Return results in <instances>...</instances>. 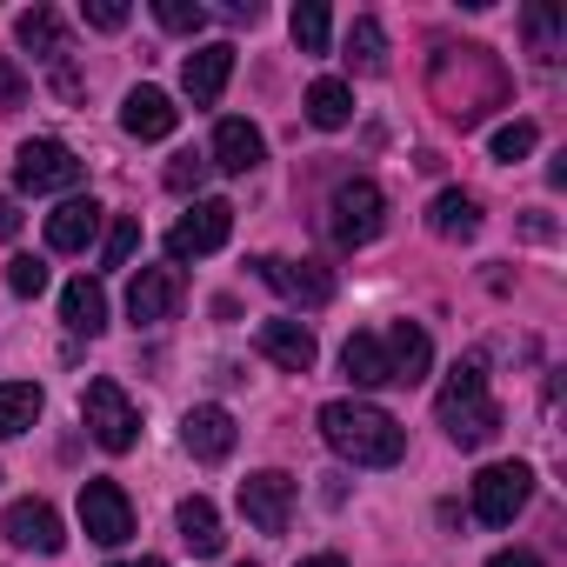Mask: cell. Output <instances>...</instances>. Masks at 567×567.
Returning a JSON list of instances; mask_svg holds the SVG:
<instances>
[{
    "label": "cell",
    "mask_w": 567,
    "mask_h": 567,
    "mask_svg": "<svg viewBox=\"0 0 567 567\" xmlns=\"http://www.w3.org/2000/svg\"><path fill=\"white\" fill-rule=\"evenodd\" d=\"M181 295H187L181 267H141V274H134V288H127V315H134V328H161V321H174Z\"/></svg>",
    "instance_id": "obj_11"
},
{
    "label": "cell",
    "mask_w": 567,
    "mask_h": 567,
    "mask_svg": "<svg viewBox=\"0 0 567 567\" xmlns=\"http://www.w3.org/2000/svg\"><path fill=\"white\" fill-rule=\"evenodd\" d=\"M260 154H267V141H260L254 121H220V127H214V161H207V167H220V174H254Z\"/></svg>",
    "instance_id": "obj_18"
},
{
    "label": "cell",
    "mask_w": 567,
    "mask_h": 567,
    "mask_svg": "<svg viewBox=\"0 0 567 567\" xmlns=\"http://www.w3.org/2000/svg\"><path fill=\"white\" fill-rule=\"evenodd\" d=\"M381 341H388V361H394V388H414V381L434 368V341H427V328H414V321H394Z\"/></svg>",
    "instance_id": "obj_20"
},
{
    "label": "cell",
    "mask_w": 567,
    "mask_h": 567,
    "mask_svg": "<svg viewBox=\"0 0 567 567\" xmlns=\"http://www.w3.org/2000/svg\"><path fill=\"white\" fill-rule=\"evenodd\" d=\"M14 234H21V214H14L8 194H0V240H14Z\"/></svg>",
    "instance_id": "obj_39"
},
{
    "label": "cell",
    "mask_w": 567,
    "mask_h": 567,
    "mask_svg": "<svg viewBox=\"0 0 567 567\" xmlns=\"http://www.w3.org/2000/svg\"><path fill=\"white\" fill-rule=\"evenodd\" d=\"M34 414H41V388L34 381H0V441L28 434Z\"/></svg>",
    "instance_id": "obj_27"
},
{
    "label": "cell",
    "mask_w": 567,
    "mask_h": 567,
    "mask_svg": "<svg viewBox=\"0 0 567 567\" xmlns=\"http://www.w3.org/2000/svg\"><path fill=\"white\" fill-rule=\"evenodd\" d=\"M514 81L501 68V54L487 48H441L434 54V101L454 127H481L494 107H507Z\"/></svg>",
    "instance_id": "obj_1"
},
{
    "label": "cell",
    "mask_w": 567,
    "mask_h": 567,
    "mask_svg": "<svg viewBox=\"0 0 567 567\" xmlns=\"http://www.w3.org/2000/svg\"><path fill=\"white\" fill-rule=\"evenodd\" d=\"M81 161H74V147L68 141H28L21 154H14V181L28 187V194H61V187H81Z\"/></svg>",
    "instance_id": "obj_8"
},
{
    "label": "cell",
    "mask_w": 567,
    "mask_h": 567,
    "mask_svg": "<svg viewBox=\"0 0 567 567\" xmlns=\"http://www.w3.org/2000/svg\"><path fill=\"white\" fill-rule=\"evenodd\" d=\"M534 121H507V127H494V161H527L534 154Z\"/></svg>",
    "instance_id": "obj_33"
},
{
    "label": "cell",
    "mask_w": 567,
    "mask_h": 567,
    "mask_svg": "<svg viewBox=\"0 0 567 567\" xmlns=\"http://www.w3.org/2000/svg\"><path fill=\"white\" fill-rule=\"evenodd\" d=\"M14 41H21L28 54H41V61H61V54H68V34H61V14H54V8H28V14L14 21Z\"/></svg>",
    "instance_id": "obj_24"
},
{
    "label": "cell",
    "mask_w": 567,
    "mask_h": 567,
    "mask_svg": "<svg viewBox=\"0 0 567 567\" xmlns=\"http://www.w3.org/2000/svg\"><path fill=\"white\" fill-rule=\"evenodd\" d=\"M154 21H161L167 34H200V28H207V8H200V0H161Z\"/></svg>",
    "instance_id": "obj_31"
},
{
    "label": "cell",
    "mask_w": 567,
    "mask_h": 567,
    "mask_svg": "<svg viewBox=\"0 0 567 567\" xmlns=\"http://www.w3.org/2000/svg\"><path fill=\"white\" fill-rule=\"evenodd\" d=\"M560 28H567V21H560V8H527V41H534V54H540V61H554V54H560Z\"/></svg>",
    "instance_id": "obj_30"
},
{
    "label": "cell",
    "mask_w": 567,
    "mask_h": 567,
    "mask_svg": "<svg viewBox=\"0 0 567 567\" xmlns=\"http://www.w3.org/2000/svg\"><path fill=\"white\" fill-rule=\"evenodd\" d=\"M141 247V220L134 214H121L114 227H107V247H101V267H127V254Z\"/></svg>",
    "instance_id": "obj_34"
},
{
    "label": "cell",
    "mask_w": 567,
    "mask_h": 567,
    "mask_svg": "<svg viewBox=\"0 0 567 567\" xmlns=\"http://www.w3.org/2000/svg\"><path fill=\"white\" fill-rule=\"evenodd\" d=\"M240 514L260 527V534H288V514H295V481L288 474H247L240 481Z\"/></svg>",
    "instance_id": "obj_12"
},
{
    "label": "cell",
    "mask_w": 567,
    "mask_h": 567,
    "mask_svg": "<svg viewBox=\"0 0 567 567\" xmlns=\"http://www.w3.org/2000/svg\"><path fill=\"white\" fill-rule=\"evenodd\" d=\"M14 107H28V81L14 61H0V114H14Z\"/></svg>",
    "instance_id": "obj_37"
},
{
    "label": "cell",
    "mask_w": 567,
    "mask_h": 567,
    "mask_svg": "<svg viewBox=\"0 0 567 567\" xmlns=\"http://www.w3.org/2000/svg\"><path fill=\"white\" fill-rule=\"evenodd\" d=\"M181 441H187V454L194 461H227L234 454V441H240V427H234V414L227 408H187V421H181Z\"/></svg>",
    "instance_id": "obj_15"
},
{
    "label": "cell",
    "mask_w": 567,
    "mask_h": 567,
    "mask_svg": "<svg viewBox=\"0 0 567 567\" xmlns=\"http://www.w3.org/2000/svg\"><path fill=\"white\" fill-rule=\"evenodd\" d=\"M181 540H187L200 560H214V554H220V540H227V534H220V514H214V501H207V494L181 501Z\"/></svg>",
    "instance_id": "obj_25"
},
{
    "label": "cell",
    "mask_w": 567,
    "mask_h": 567,
    "mask_svg": "<svg viewBox=\"0 0 567 567\" xmlns=\"http://www.w3.org/2000/svg\"><path fill=\"white\" fill-rule=\"evenodd\" d=\"M487 567H547V560H540V554H527V547H507V554H494Z\"/></svg>",
    "instance_id": "obj_38"
},
{
    "label": "cell",
    "mask_w": 567,
    "mask_h": 567,
    "mask_svg": "<svg viewBox=\"0 0 567 567\" xmlns=\"http://www.w3.org/2000/svg\"><path fill=\"white\" fill-rule=\"evenodd\" d=\"M341 368H348L354 388H394V361H388V341L381 334H354L341 348Z\"/></svg>",
    "instance_id": "obj_21"
},
{
    "label": "cell",
    "mask_w": 567,
    "mask_h": 567,
    "mask_svg": "<svg viewBox=\"0 0 567 567\" xmlns=\"http://www.w3.org/2000/svg\"><path fill=\"white\" fill-rule=\"evenodd\" d=\"M8 288H14L21 301L48 295V260H34V254H14V260H8Z\"/></svg>",
    "instance_id": "obj_32"
},
{
    "label": "cell",
    "mask_w": 567,
    "mask_h": 567,
    "mask_svg": "<svg viewBox=\"0 0 567 567\" xmlns=\"http://www.w3.org/2000/svg\"><path fill=\"white\" fill-rule=\"evenodd\" d=\"M227 234H234V207H227V200H194V207L167 227V254H174V260H207V254L227 247Z\"/></svg>",
    "instance_id": "obj_6"
},
{
    "label": "cell",
    "mask_w": 567,
    "mask_h": 567,
    "mask_svg": "<svg viewBox=\"0 0 567 567\" xmlns=\"http://www.w3.org/2000/svg\"><path fill=\"white\" fill-rule=\"evenodd\" d=\"M434 414H441V427H447V441H454V447H487V441L501 434V401L487 394L481 361H461V368L447 374V388H441Z\"/></svg>",
    "instance_id": "obj_3"
},
{
    "label": "cell",
    "mask_w": 567,
    "mask_h": 567,
    "mask_svg": "<svg viewBox=\"0 0 567 567\" xmlns=\"http://www.w3.org/2000/svg\"><path fill=\"white\" fill-rule=\"evenodd\" d=\"M227 74H234V48H227V41H207L200 54L181 61V87H187L194 107H214V101L227 94Z\"/></svg>",
    "instance_id": "obj_14"
},
{
    "label": "cell",
    "mask_w": 567,
    "mask_h": 567,
    "mask_svg": "<svg viewBox=\"0 0 567 567\" xmlns=\"http://www.w3.org/2000/svg\"><path fill=\"white\" fill-rule=\"evenodd\" d=\"M427 227H434L441 240H474V234H481V200H474V194H461V187H447V194H434Z\"/></svg>",
    "instance_id": "obj_22"
},
{
    "label": "cell",
    "mask_w": 567,
    "mask_h": 567,
    "mask_svg": "<svg viewBox=\"0 0 567 567\" xmlns=\"http://www.w3.org/2000/svg\"><path fill=\"white\" fill-rule=\"evenodd\" d=\"M101 220H107L101 200H61V207L48 214V247H54V254H81V247L101 234Z\"/></svg>",
    "instance_id": "obj_19"
},
{
    "label": "cell",
    "mask_w": 567,
    "mask_h": 567,
    "mask_svg": "<svg viewBox=\"0 0 567 567\" xmlns=\"http://www.w3.org/2000/svg\"><path fill=\"white\" fill-rule=\"evenodd\" d=\"M61 321H68L74 334H101V328H107V295H101V280H68Z\"/></svg>",
    "instance_id": "obj_23"
},
{
    "label": "cell",
    "mask_w": 567,
    "mask_h": 567,
    "mask_svg": "<svg viewBox=\"0 0 567 567\" xmlns=\"http://www.w3.org/2000/svg\"><path fill=\"white\" fill-rule=\"evenodd\" d=\"M114 567H167V560H114Z\"/></svg>",
    "instance_id": "obj_41"
},
{
    "label": "cell",
    "mask_w": 567,
    "mask_h": 567,
    "mask_svg": "<svg viewBox=\"0 0 567 567\" xmlns=\"http://www.w3.org/2000/svg\"><path fill=\"white\" fill-rule=\"evenodd\" d=\"M381 227H388V194H381L368 174L341 181L334 200H328V240H334V247H368Z\"/></svg>",
    "instance_id": "obj_4"
},
{
    "label": "cell",
    "mask_w": 567,
    "mask_h": 567,
    "mask_svg": "<svg viewBox=\"0 0 567 567\" xmlns=\"http://www.w3.org/2000/svg\"><path fill=\"white\" fill-rule=\"evenodd\" d=\"M348 68H354V74H381V68H388V34H381L374 14H361V21L348 28Z\"/></svg>",
    "instance_id": "obj_28"
},
{
    "label": "cell",
    "mask_w": 567,
    "mask_h": 567,
    "mask_svg": "<svg viewBox=\"0 0 567 567\" xmlns=\"http://www.w3.org/2000/svg\"><path fill=\"white\" fill-rule=\"evenodd\" d=\"M81 527L101 547H121L134 534V501L121 494V481H81Z\"/></svg>",
    "instance_id": "obj_9"
},
{
    "label": "cell",
    "mask_w": 567,
    "mask_h": 567,
    "mask_svg": "<svg viewBox=\"0 0 567 567\" xmlns=\"http://www.w3.org/2000/svg\"><path fill=\"white\" fill-rule=\"evenodd\" d=\"M321 434L354 467H394L408 454V427L388 408H374V401H328L321 408Z\"/></svg>",
    "instance_id": "obj_2"
},
{
    "label": "cell",
    "mask_w": 567,
    "mask_h": 567,
    "mask_svg": "<svg viewBox=\"0 0 567 567\" xmlns=\"http://www.w3.org/2000/svg\"><path fill=\"white\" fill-rule=\"evenodd\" d=\"M295 567H348L341 554H308V560H295Z\"/></svg>",
    "instance_id": "obj_40"
},
{
    "label": "cell",
    "mask_w": 567,
    "mask_h": 567,
    "mask_svg": "<svg viewBox=\"0 0 567 567\" xmlns=\"http://www.w3.org/2000/svg\"><path fill=\"white\" fill-rule=\"evenodd\" d=\"M295 48L301 54H328V8L321 0H301L295 8Z\"/></svg>",
    "instance_id": "obj_29"
},
{
    "label": "cell",
    "mask_w": 567,
    "mask_h": 567,
    "mask_svg": "<svg viewBox=\"0 0 567 567\" xmlns=\"http://www.w3.org/2000/svg\"><path fill=\"white\" fill-rule=\"evenodd\" d=\"M174 121H181V107H174L161 87H134V94H127V107H121V127H127L134 141H167V134H174Z\"/></svg>",
    "instance_id": "obj_17"
},
{
    "label": "cell",
    "mask_w": 567,
    "mask_h": 567,
    "mask_svg": "<svg viewBox=\"0 0 567 567\" xmlns=\"http://www.w3.org/2000/svg\"><path fill=\"white\" fill-rule=\"evenodd\" d=\"M0 534H8L14 547H34V554H61L68 547V527L48 501H14L8 520H0Z\"/></svg>",
    "instance_id": "obj_13"
},
{
    "label": "cell",
    "mask_w": 567,
    "mask_h": 567,
    "mask_svg": "<svg viewBox=\"0 0 567 567\" xmlns=\"http://www.w3.org/2000/svg\"><path fill=\"white\" fill-rule=\"evenodd\" d=\"M200 181H207V161L200 154H174L167 161V187L174 194H200Z\"/></svg>",
    "instance_id": "obj_35"
},
{
    "label": "cell",
    "mask_w": 567,
    "mask_h": 567,
    "mask_svg": "<svg viewBox=\"0 0 567 567\" xmlns=\"http://www.w3.org/2000/svg\"><path fill=\"white\" fill-rule=\"evenodd\" d=\"M527 494H534V467L527 461H501V467H481L474 474V514L487 527H507L527 507Z\"/></svg>",
    "instance_id": "obj_7"
},
{
    "label": "cell",
    "mask_w": 567,
    "mask_h": 567,
    "mask_svg": "<svg viewBox=\"0 0 567 567\" xmlns=\"http://www.w3.org/2000/svg\"><path fill=\"white\" fill-rule=\"evenodd\" d=\"M260 354L274 361V368H288V374H308L315 368V334L301 328V321H260Z\"/></svg>",
    "instance_id": "obj_16"
},
{
    "label": "cell",
    "mask_w": 567,
    "mask_h": 567,
    "mask_svg": "<svg viewBox=\"0 0 567 567\" xmlns=\"http://www.w3.org/2000/svg\"><path fill=\"white\" fill-rule=\"evenodd\" d=\"M81 414H87V434H94L107 454H127V447L141 441V414H134V401L121 394V381H94V388L81 394Z\"/></svg>",
    "instance_id": "obj_5"
},
{
    "label": "cell",
    "mask_w": 567,
    "mask_h": 567,
    "mask_svg": "<svg viewBox=\"0 0 567 567\" xmlns=\"http://www.w3.org/2000/svg\"><path fill=\"white\" fill-rule=\"evenodd\" d=\"M81 21L114 34V28H127V0H81Z\"/></svg>",
    "instance_id": "obj_36"
},
{
    "label": "cell",
    "mask_w": 567,
    "mask_h": 567,
    "mask_svg": "<svg viewBox=\"0 0 567 567\" xmlns=\"http://www.w3.org/2000/svg\"><path fill=\"white\" fill-rule=\"evenodd\" d=\"M308 121H315L321 134L348 127V121H354V87H348V81H315V87H308Z\"/></svg>",
    "instance_id": "obj_26"
},
{
    "label": "cell",
    "mask_w": 567,
    "mask_h": 567,
    "mask_svg": "<svg viewBox=\"0 0 567 567\" xmlns=\"http://www.w3.org/2000/svg\"><path fill=\"white\" fill-rule=\"evenodd\" d=\"M260 267V280L274 295H288V301H301V308H328L334 301V274L321 267V260H280V254H267V260H254Z\"/></svg>",
    "instance_id": "obj_10"
}]
</instances>
